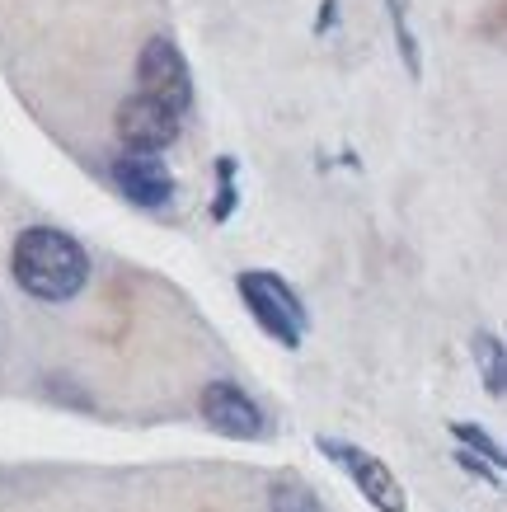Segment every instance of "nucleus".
I'll return each mask as SVG.
<instances>
[{
  "label": "nucleus",
  "instance_id": "obj_12",
  "mask_svg": "<svg viewBox=\"0 0 507 512\" xmlns=\"http://www.w3.org/2000/svg\"><path fill=\"white\" fill-rule=\"evenodd\" d=\"M216 174H221V198H216V221H226V217H231V207H235V160H231V156H221V160H216Z\"/></svg>",
  "mask_w": 507,
  "mask_h": 512
},
{
  "label": "nucleus",
  "instance_id": "obj_4",
  "mask_svg": "<svg viewBox=\"0 0 507 512\" xmlns=\"http://www.w3.org/2000/svg\"><path fill=\"white\" fill-rule=\"evenodd\" d=\"M320 451L329 456V461H338V466L353 475V484L367 494V503L371 508H381V512H404L409 503H404V489H400V480L390 475V466H381L371 451H362V447H353V442H334V437H324L320 442Z\"/></svg>",
  "mask_w": 507,
  "mask_h": 512
},
{
  "label": "nucleus",
  "instance_id": "obj_8",
  "mask_svg": "<svg viewBox=\"0 0 507 512\" xmlns=\"http://www.w3.org/2000/svg\"><path fill=\"white\" fill-rule=\"evenodd\" d=\"M475 362H479V376H484V390H489V395H503L507 390L503 343L493 339V334H475Z\"/></svg>",
  "mask_w": 507,
  "mask_h": 512
},
{
  "label": "nucleus",
  "instance_id": "obj_3",
  "mask_svg": "<svg viewBox=\"0 0 507 512\" xmlns=\"http://www.w3.org/2000/svg\"><path fill=\"white\" fill-rule=\"evenodd\" d=\"M137 80H141V94L155 99V104H165L169 113H184L188 104H193V76H188V62L169 38H151V43L141 47Z\"/></svg>",
  "mask_w": 507,
  "mask_h": 512
},
{
  "label": "nucleus",
  "instance_id": "obj_6",
  "mask_svg": "<svg viewBox=\"0 0 507 512\" xmlns=\"http://www.w3.org/2000/svg\"><path fill=\"white\" fill-rule=\"evenodd\" d=\"M202 419L212 423L216 433L226 437H259L263 433V409L249 400L240 386L231 381H212V386H202Z\"/></svg>",
  "mask_w": 507,
  "mask_h": 512
},
{
  "label": "nucleus",
  "instance_id": "obj_2",
  "mask_svg": "<svg viewBox=\"0 0 507 512\" xmlns=\"http://www.w3.org/2000/svg\"><path fill=\"white\" fill-rule=\"evenodd\" d=\"M240 296H245L249 315L282 348H301V339H306V306L277 273H240Z\"/></svg>",
  "mask_w": 507,
  "mask_h": 512
},
{
  "label": "nucleus",
  "instance_id": "obj_1",
  "mask_svg": "<svg viewBox=\"0 0 507 512\" xmlns=\"http://www.w3.org/2000/svg\"><path fill=\"white\" fill-rule=\"evenodd\" d=\"M10 268H15L19 287L29 296H38V301H71L85 287V278H90L85 249L66 231H52V226H29L19 235Z\"/></svg>",
  "mask_w": 507,
  "mask_h": 512
},
{
  "label": "nucleus",
  "instance_id": "obj_5",
  "mask_svg": "<svg viewBox=\"0 0 507 512\" xmlns=\"http://www.w3.org/2000/svg\"><path fill=\"white\" fill-rule=\"evenodd\" d=\"M118 137L127 151H165L179 137V113H169L165 104H155L146 94H132L118 104Z\"/></svg>",
  "mask_w": 507,
  "mask_h": 512
},
{
  "label": "nucleus",
  "instance_id": "obj_11",
  "mask_svg": "<svg viewBox=\"0 0 507 512\" xmlns=\"http://www.w3.org/2000/svg\"><path fill=\"white\" fill-rule=\"evenodd\" d=\"M273 512H320V503H315V494L310 489H301V484H277L273 489Z\"/></svg>",
  "mask_w": 507,
  "mask_h": 512
},
{
  "label": "nucleus",
  "instance_id": "obj_13",
  "mask_svg": "<svg viewBox=\"0 0 507 512\" xmlns=\"http://www.w3.org/2000/svg\"><path fill=\"white\" fill-rule=\"evenodd\" d=\"M334 24V0H324V15H320V24H315V33H324Z\"/></svg>",
  "mask_w": 507,
  "mask_h": 512
},
{
  "label": "nucleus",
  "instance_id": "obj_9",
  "mask_svg": "<svg viewBox=\"0 0 507 512\" xmlns=\"http://www.w3.org/2000/svg\"><path fill=\"white\" fill-rule=\"evenodd\" d=\"M451 433H456V442H461L470 456H479L484 466L503 470V447H498V442H493L484 428H475V423H451Z\"/></svg>",
  "mask_w": 507,
  "mask_h": 512
},
{
  "label": "nucleus",
  "instance_id": "obj_10",
  "mask_svg": "<svg viewBox=\"0 0 507 512\" xmlns=\"http://www.w3.org/2000/svg\"><path fill=\"white\" fill-rule=\"evenodd\" d=\"M385 5H390V24H395V38H400L404 66H409V76H418V71H423V62H418V38H414V29H409L404 0H385Z\"/></svg>",
  "mask_w": 507,
  "mask_h": 512
},
{
  "label": "nucleus",
  "instance_id": "obj_7",
  "mask_svg": "<svg viewBox=\"0 0 507 512\" xmlns=\"http://www.w3.org/2000/svg\"><path fill=\"white\" fill-rule=\"evenodd\" d=\"M113 184L123 188L137 207H160L174 193V174L151 151H123V156L113 160Z\"/></svg>",
  "mask_w": 507,
  "mask_h": 512
}]
</instances>
